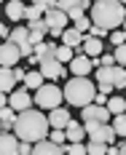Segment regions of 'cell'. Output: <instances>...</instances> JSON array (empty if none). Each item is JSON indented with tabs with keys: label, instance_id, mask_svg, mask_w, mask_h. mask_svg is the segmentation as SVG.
Here are the masks:
<instances>
[{
	"label": "cell",
	"instance_id": "6da1fadb",
	"mask_svg": "<svg viewBox=\"0 0 126 155\" xmlns=\"http://www.w3.org/2000/svg\"><path fill=\"white\" fill-rule=\"evenodd\" d=\"M48 128H51V123H48V118L40 112V110H24V112H19L16 115V123H14V134L19 137L22 142H43L48 137Z\"/></svg>",
	"mask_w": 126,
	"mask_h": 155
},
{
	"label": "cell",
	"instance_id": "7a4b0ae2",
	"mask_svg": "<svg viewBox=\"0 0 126 155\" xmlns=\"http://www.w3.org/2000/svg\"><path fill=\"white\" fill-rule=\"evenodd\" d=\"M126 19V5H121L118 0H94L91 3V24L105 27V30H115L124 27Z\"/></svg>",
	"mask_w": 126,
	"mask_h": 155
},
{
	"label": "cell",
	"instance_id": "3957f363",
	"mask_svg": "<svg viewBox=\"0 0 126 155\" xmlns=\"http://www.w3.org/2000/svg\"><path fill=\"white\" fill-rule=\"evenodd\" d=\"M94 96H97V88H94V83L89 80V78H70L67 80V86H64V99L70 102V104H75V107H89L91 102H94Z\"/></svg>",
	"mask_w": 126,
	"mask_h": 155
},
{
	"label": "cell",
	"instance_id": "277c9868",
	"mask_svg": "<svg viewBox=\"0 0 126 155\" xmlns=\"http://www.w3.org/2000/svg\"><path fill=\"white\" fill-rule=\"evenodd\" d=\"M62 88L59 86H51V83H43L38 91H35V104L38 110H54V107H62Z\"/></svg>",
	"mask_w": 126,
	"mask_h": 155
},
{
	"label": "cell",
	"instance_id": "5b68a950",
	"mask_svg": "<svg viewBox=\"0 0 126 155\" xmlns=\"http://www.w3.org/2000/svg\"><path fill=\"white\" fill-rule=\"evenodd\" d=\"M43 21L48 24V35H56V38H62V32L67 30V14L59 11V8H48L46 14H43Z\"/></svg>",
	"mask_w": 126,
	"mask_h": 155
},
{
	"label": "cell",
	"instance_id": "8992f818",
	"mask_svg": "<svg viewBox=\"0 0 126 155\" xmlns=\"http://www.w3.org/2000/svg\"><path fill=\"white\" fill-rule=\"evenodd\" d=\"M97 80H107L115 88H126V67H99L97 70Z\"/></svg>",
	"mask_w": 126,
	"mask_h": 155
},
{
	"label": "cell",
	"instance_id": "52a82bcc",
	"mask_svg": "<svg viewBox=\"0 0 126 155\" xmlns=\"http://www.w3.org/2000/svg\"><path fill=\"white\" fill-rule=\"evenodd\" d=\"M19 59H22V51L16 43H11V40L0 43V67H16Z\"/></svg>",
	"mask_w": 126,
	"mask_h": 155
},
{
	"label": "cell",
	"instance_id": "ba28073f",
	"mask_svg": "<svg viewBox=\"0 0 126 155\" xmlns=\"http://www.w3.org/2000/svg\"><path fill=\"white\" fill-rule=\"evenodd\" d=\"M32 104H35V99L30 96L27 88H14L11 96H8V107H14L16 112H24V110H30Z\"/></svg>",
	"mask_w": 126,
	"mask_h": 155
},
{
	"label": "cell",
	"instance_id": "9c48e42d",
	"mask_svg": "<svg viewBox=\"0 0 126 155\" xmlns=\"http://www.w3.org/2000/svg\"><path fill=\"white\" fill-rule=\"evenodd\" d=\"M86 120H94V123H107V120H110V110L91 102L89 107H83V123H86Z\"/></svg>",
	"mask_w": 126,
	"mask_h": 155
},
{
	"label": "cell",
	"instance_id": "30bf717a",
	"mask_svg": "<svg viewBox=\"0 0 126 155\" xmlns=\"http://www.w3.org/2000/svg\"><path fill=\"white\" fill-rule=\"evenodd\" d=\"M40 75L43 78H64L67 70H64V64L59 62L56 56H51V59H43V62H40Z\"/></svg>",
	"mask_w": 126,
	"mask_h": 155
},
{
	"label": "cell",
	"instance_id": "8fae6325",
	"mask_svg": "<svg viewBox=\"0 0 126 155\" xmlns=\"http://www.w3.org/2000/svg\"><path fill=\"white\" fill-rule=\"evenodd\" d=\"M91 70H94V64H91V56H86V54H75V59L70 62V72L75 78H86Z\"/></svg>",
	"mask_w": 126,
	"mask_h": 155
},
{
	"label": "cell",
	"instance_id": "7c38bea8",
	"mask_svg": "<svg viewBox=\"0 0 126 155\" xmlns=\"http://www.w3.org/2000/svg\"><path fill=\"white\" fill-rule=\"evenodd\" d=\"M89 137H91V142H102V144H113L118 134L113 131V126H107V123H99V126H94V128L89 131Z\"/></svg>",
	"mask_w": 126,
	"mask_h": 155
},
{
	"label": "cell",
	"instance_id": "4fadbf2b",
	"mask_svg": "<svg viewBox=\"0 0 126 155\" xmlns=\"http://www.w3.org/2000/svg\"><path fill=\"white\" fill-rule=\"evenodd\" d=\"M0 155H19V137L3 131L0 134Z\"/></svg>",
	"mask_w": 126,
	"mask_h": 155
},
{
	"label": "cell",
	"instance_id": "5bb4252c",
	"mask_svg": "<svg viewBox=\"0 0 126 155\" xmlns=\"http://www.w3.org/2000/svg\"><path fill=\"white\" fill-rule=\"evenodd\" d=\"M70 120H73V118H70V112H67L64 107L48 110V123H51V128H67Z\"/></svg>",
	"mask_w": 126,
	"mask_h": 155
},
{
	"label": "cell",
	"instance_id": "9a60e30c",
	"mask_svg": "<svg viewBox=\"0 0 126 155\" xmlns=\"http://www.w3.org/2000/svg\"><path fill=\"white\" fill-rule=\"evenodd\" d=\"M83 38H86V35H83V32H78L75 30V27H67V30L62 32V46H70V48H75V51H83Z\"/></svg>",
	"mask_w": 126,
	"mask_h": 155
},
{
	"label": "cell",
	"instance_id": "2e32d148",
	"mask_svg": "<svg viewBox=\"0 0 126 155\" xmlns=\"http://www.w3.org/2000/svg\"><path fill=\"white\" fill-rule=\"evenodd\" d=\"M32 155H64V147L62 144H56V142L51 139H43V142H35V147H32Z\"/></svg>",
	"mask_w": 126,
	"mask_h": 155
},
{
	"label": "cell",
	"instance_id": "e0dca14e",
	"mask_svg": "<svg viewBox=\"0 0 126 155\" xmlns=\"http://www.w3.org/2000/svg\"><path fill=\"white\" fill-rule=\"evenodd\" d=\"M16 88V75H14V67H0V91L8 94Z\"/></svg>",
	"mask_w": 126,
	"mask_h": 155
},
{
	"label": "cell",
	"instance_id": "ac0fdd59",
	"mask_svg": "<svg viewBox=\"0 0 126 155\" xmlns=\"http://www.w3.org/2000/svg\"><path fill=\"white\" fill-rule=\"evenodd\" d=\"M64 134H67V142H83L86 128H83V123H78V120H70L67 128H64Z\"/></svg>",
	"mask_w": 126,
	"mask_h": 155
},
{
	"label": "cell",
	"instance_id": "d6986e66",
	"mask_svg": "<svg viewBox=\"0 0 126 155\" xmlns=\"http://www.w3.org/2000/svg\"><path fill=\"white\" fill-rule=\"evenodd\" d=\"M32 56H35L38 62H43V59H51V56H56V46H54V43H46V40H43V43H38V46H35Z\"/></svg>",
	"mask_w": 126,
	"mask_h": 155
},
{
	"label": "cell",
	"instance_id": "ffe728a7",
	"mask_svg": "<svg viewBox=\"0 0 126 155\" xmlns=\"http://www.w3.org/2000/svg\"><path fill=\"white\" fill-rule=\"evenodd\" d=\"M102 40H99V38H91V35H86V38H83V54H86V56H99V54H102Z\"/></svg>",
	"mask_w": 126,
	"mask_h": 155
},
{
	"label": "cell",
	"instance_id": "44dd1931",
	"mask_svg": "<svg viewBox=\"0 0 126 155\" xmlns=\"http://www.w3.org/2000/svg\"><path fill=\"white\" fill-rule=\"evenodd\" d=\"M54 8H59V11H73V8H83V11H89L91 8V0H56V5Z\"/></svg>",
	"mask_w": 126,
	"mask_h": 155
},
{
	"label": "cell",
	"instance_id": "7402d4cb",
	"mask_svg": "<svg viewBox=\"0 0 126 155\" xmlns=\"http://www.w3.org/2000/svg\"><path fill=\"white\" fill-rule=\"evenodd\" d=\"M16 112L14 107H3L0 110V126H3V131H8V128H14V123H16Z\"/></svg>",
	"mask_w": 126,
	"mask_h": 155
},
{
	"label": "cell",
	"instance_id": "603a6c76",
	"mask_svg": "<svg viewBox=\"0 0 126 155\" xmlns=\"http://www.w3.org/2000/svg\"><path fill=\"white\" fill-rule=\"evenodd\" d=\"M24 11H27V5H22V0H16V3H8V5H5V14H8V19H14V21L24 19Z\"/></svg>",
	"mask_w": 126,
	"mask_h": 155
},
{
	"label": "cell",
	"instance_id": "cb8c5ba5",
	"mask_svg": "<svg viewBox=\"0 0 126 155\" xmlns=\"http://www.w3.org/2000/svg\"><path fill=\"white\" fill-rule=\"evenodd\" d=\"M8 40L16 43V46H22V43H27V40H30V30H27V27H14L11 35H8Z\"/></svg>",
	"mask_w": 126,
	"mask_h": 155
},
{
	"label": "cell",
	"instance_id": "d4e9b609",
	"mask_svg": "<svg viewBox=\"0 0 126 155\" xmlns=\"http://www.w3.org/2000/svg\"><path fill=\"white\" fill-rule=\"evenodd\" d=\"M43 86V75L38 72V70H30L27 72V78H24V88H32V91H38Z\"/></svg>",
	"mask_w": 126,
	"mask_h": 155
},
{
	"label": "cell",
	"instance_id": "484cf974",
	"mask_svg": "<svg viewBox=\"0 0 126 155\" xmlns=\"http://www.w3.org/2000/svg\"><path fill=\"white\" fill-rule=\"evenodd\" d=\"M107 110H110V115L126 112V99L124 96H110V99H107Z\"/></svg>",
	"mask_w": 126,
	"mask_h": 155
},
{
	"label": "cell",
	"instance_id": "4316f807",
	"mask_svg": "<svg viewBox=\"0 0 126 155\" xmlns=\"http://www.w3.org/2000/svg\"><path fill=\"white\" fill-rule=\"evenodd\" d=\"M56 59L59 62H73L75 59V48H70V46H56Z\"/></svg>",
	"mask_w": 126,
	"mask_h": 155
},
{
	"label": "cell",
	"instance_id": "83f0119b",
	"mask_svg": "<svg viewBox=\"0 0 126 155\" xmlns=\"http://www.w3.org/2000/svg\"><path fill=\"white\" fill-rule=\"evenodd\" d=\"M113 131H115L118 137H126V112H121V115L113 118Z\"/></svg>",
	"mask_w": 126,
	"mask_h": 155
},
{
	"label": "cell",
	"instance_id": "f1b7e54d",
	"mask_svg": "<svg viewBox=\"0 0 126 155\" xmlns=\"http://www.w3.org/2000/svg\"><path fill=\"white\" fill-rule=\"evenodd\" d=\"M107 153V144H102V142H89L86 144V155H105Z\"/></svg>",
	"mask_w": 126,
	"mask_h": 155
},
{
	"label": "cell",
	"instance_id": "f546056e",
	"mask_svg": "<svg viewBox=\"0 0 126 155\" xmlns=\"http://www.w3.org/2000/svg\"><path fill=\"white\" fill-rule=\"evenodd\" d=\"M27 30L30 32H40V35H48V24L43 19H35V21H27Z\"/></svg>",
	"mask_w": 126,
	"mask_h": 155
},
{
	"label": "cell",
	"instance_id": "4dcf8cb0",
	"mask_svg": "<svg viewBox=\"0 0 126 155\" xmlns=\"http://www.w3.org/2000/svg\"><path fill=\"white\" fill-rule=\"evenodd\" d=\"M64 153L67 155H86V144H83V142H70V144L64 147Z\"/></svg>",
	"mask_w": 126,
	"mask_h": 155
},
{
	"label": "cell",
	"instance_id": "1f68e13d",
	"mask_svg": "<svg viewBox=\"0 0 126 155\" xmlns=\"http://www.w3.org/2000/svg\"><path fill=\"white\" fill-rule=\"evenodd\" d=\"M113 56H115V64H118V67H126V43L124 46H115Z\"/></svg>",
	"mask_w": 126,
	"mask_h": 155
},
{
	"label": "cell",
	"instance_id": "d6a6232c",
	"mask_svg": "<svg viewBox=\"0 0 126 155\" xmlns=\"http://www.w3.org/2000/svg\"><path fill=\"white\" fill-rule=\"evenodd\" d=\"M40 14H46V11H43V8H38V5H27L24 19H27V21H35V19H40Z\"/></svg>",
	"mask_w": 126,
	"mask_h": 155
},
{
	"label": "cell",
	"instance_id": "836d02e7",
	"mask_svg": "<svg viewBox=\"0 0 126 155\" xmlns=\"http://www.w3.org/2000/svg\"><path fill=\"white\" fill-rule=\"evenodd\" d=\"M73 27H75L78 32H83V35H86V32L91 30V19H89V16H83V19H78V21H73Z\"/></svg>",
	"mask_w": 126,
	"mask_h": 155
},
{
	"label": "cell",
	"instance_id": "e575fe53",
	"mask_svg": "<svg viewBox=\"0 0 126 155\" xmlns=\"http://www.w3.org/2000/svg\"><path fill=\"white\" fill-rule=\"evenodd\" d=\"M51 142H56V144L67 142V134H64V128H54V131H51Z\"/></svg>",
	"mask_w": 126,
	"mask_h": 155
},
{
	"label": "cell",
	"instance_id": "d590c367",
	"mask_svg": "<svg viewBox=\"0 0 126 155\" xmlns=\"http://www.w3.org/2000/svg\"><path fill=\"white\" fill-rule=\"evenodd\" d=\"M110 43H113V46H124V43H126V32H113Z\"/></svg>",
	"mask_w": 126,
	"mask_h": 155
},
{
	"label": "cell",
	"instance_id": "8d00e7d4",
	"mask_svg": "<svg viewBox=\"0 0 126 155\" xmlns=\"http://www.w3.org/2000/svg\"><path fill=\"white\" fill-rule=\"evenodd\" d=\"M83 16H86L83 8H73V11H67V19H70V21H78V19H83Z\"/></svg>",
	"mask_w": 126,
	"mask_h": 155
},
{
	"label": "cell",
	"instance_id": "74e56055",
	"mask_svg": "<svg viewBox=\"0 0 126 155\" xmlns=\"http://www.w3.org/2000/svg\"><path fill=\"white\" fill-rule=\"evenodd\" d=\"M32 147H35L32 142H22L19 139V155H32Z\"/></svg>",
	"mask_w": 126,
	"mask_h": 155
},
{
	"label": "cell",
	"instance_id": "f35d334b",
	"mask_svg": "<svg viewBox=\"0 0 126 155\" xmlns=\"http://www.w3.org/2000/svg\"><path fill=\"white\" fill-rule=\"evenodd\" d=\"M32 5H38V8L48 11V8H54V5H56V0H32Z\"/></svg>",
	"mask_w": 126,
	"mask_h": 155
},
{
	"label": "cell",
	"instance_id": "ab89813d",
	"mask_svg": "<svg viewBox=\"0 0 126 155\" xmlns=\"http://www.w3.org/2000/svg\"><path fill=\"white\" fill-rule=\"evenodd\" d=\"M107 94H102V91H97V96H94V104H102V107H107Z\"/></svg>",
	"mask_w": 126,
	"mask_h": 155
},
{
	"label": "cell",
	"instance_id": "60d3db41",
	"mask_svg": "<svg viewBox=\"0 0 126 155\" xmlns=\"http://www.w3.org/2000/svg\"><path fill=\"white\" fill-rule=\"evenodd\" d=\"M102 59V67H115V56L113 54H105V56H99Z\"/></svg>",
	"mask_w": 126,
	"mask_h": 155
},
{
	"label": "cell",
	"instance_id": "b9f144b4",
	"mask_svg": "<svg viewBox=\"0 0 126 155\" xmlns=\"http://www.w3.org/2000/svg\"><path fill=\"white\" fill-rule=\"evenodd\" d=\"M105 32H107L105 27H97V24H94V27L89 30V35H91V38H105Z\"/></svg>",
	"mask_w": 126,
	"mask_h": 155
},
{
	"label": "cell",
	"instance_id": "7bdbcfd3",
	"mask_svg": "<svg viewBox=\"0 0 126 155\" xmlns=\"http://www.w3.org/2000/svg\"><path fill=\"white\" fill-rule=\"evenodd\" d=\"M113 88H115L113 83H107V80H99V91H102V94H110Z\"/></svg>",
	"mask_w": 126,
	"mask_h": 155
},
{
	"label": "cell",
	"instance_id": "ee69618b",
	"mask_svg": "<svg viewBox=\"0 0 126 155\" xmlns=\"http://www.w3.org/2000/svg\"><path fill=\"white\" fill-rule=\"evenodd\" d=\"M14 75H16V83H19V80L24 83V78H27V72H24L22 67H14Z\"/></svg>",
	"mask_w": 126,
	"mask_h": 155
},
{
	"label": "cell",
	"instance_id": "f6af8a7d",
	"mask_svg": "<svg viewBox=\"0 0 126 155\" xmlns=\"http://www.w3.org/2000/svg\"><path fill=\"white\" fill-rule=\"evenodd\" d=\"M8 35H11V32H8V27H5V24H3V21H0V40H5V38H8Z\"/></svg>",
	"mask_w": 126,
	"mask_h": 155
},
{
	"label": "cell",
	"instance_id": "bcb514c9",
	"mask_svg": "<svg viewBox=\"0 0 126 155\" xmlns=\"http://www.w3.org/2000/svg\"><path fill=\"white\" fill-rule=\"evenodd\" d=\"M118 153H121L118 144H107V155H118Z\"/></svg>",
	"mask_w": 126,
	"mask_h": 155
},
{
	"label": "cell",
	"instance_id": "7dc6e473",
	"mask_svg": "<svg viewBox=\"0 0 126 155\" xmlns=\"http://www.w3.org/2000/svg\"><path fill=\"white\" fill-rule=\"evenodd\" d=\"M3 107H8V96L0 91V110H3Z\"/></svg>",
	"mask_w": 126,
	"mask_h": 155
},
{
	"label": "cell",
	"instance_id": "c3c4849f",
	"mask_svg": "<svg viewBox=\"0 0 126 155\" xmlns=\"http://www.w3.org/2000/svg\"><path fill=\"white\" fill-rule=\"evenodd\" d=\"M118 155H126V144H121V153H118Z\"/></svg>",
	"mask_w": 126,
	"mask_h": 155
},
{
	"label": "cell",
	"instance_id": "681fc988",
	"mask_svg": "<svg viewBox=\"0 0 126 155\" xmlns=\"http://www.w3.org/2000/svg\"><path fill=\"white\" fill-rule=\"evenodd\" d=\"M118 3H121V5H126V0H118Z\"/></svg>",
	"mask_w": 126,
	"mask_h": 155
},
{
	"label": "cell",
	"instance_id": "f907efd6",
	"mask_svg": "<svg viewBox=\"0 0 126 155\" xmlns=\"http://www.w3.org/2000/svg\"><path fill=\"white\" fill-rule=\"evenodd\" d=\"M124 32H126V19H124Z\"/></svg>",
	"mask_w": 126,
	"mask_h": 155
},
{
	"label": "cell",
	"instance_id": "816d5d0a",
	"mask_svg": "<svg viewBox=\"0 0 126 155\" xmlns=\"http://www.w3.org/2000/svg\"><path fill=\"white\" fill-rule=\"evenodd\" d=\"M0 134H3V126H0Z\"/></svg>",
	"mask_w": 126,
	"mask_h": 155
},
{
	"label": "cell",
	"instance_id": "f5cc1de1",
	"mask_svg": "<svg viewBox=\"0 0 126 155\" xmlns=\"http://www.w3.org/2000/svg\"><path fill=\"white\" fill-rule=\"evenodd\" d=\"M8 3H16V0H8Z\"/></svg>",
	"mask_w": 126,
	"mask_h": 155
},
{
	"label": "cell",
	"instance_id": "db71d44e",
	"mask_svg": "<svg viewBox=\"0 0 126 155\" xmlns=\"http://www.w3.org/2000/svg\"><path fill=\"white\" fill-rule=\"evenodd\" d=\"M91 3H94V0H91Z\"/></svg>",
	"mask_w": 126,
	"mask_h": 155
},
{
	"label": "cell",
	"instance_id": "11a10c76",
	"mask_svg": "<svg viewBox=\"0 0 126 155\" xmlns=\"http://www.w3.org/2000/svg\"><path fill=\"white\" fill-rule=\"evenodd\" d=\"M0 3H3V0H0Z\"/></svg>",
	"mask_w": 126,
	"mask_h": 155
}]
</instances>
